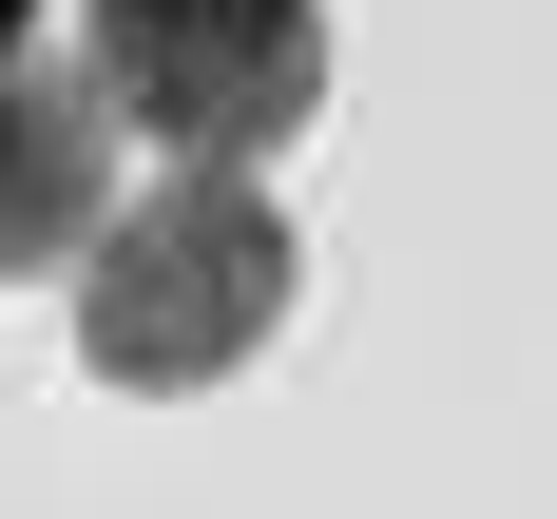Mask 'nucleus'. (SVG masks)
Masks as SVG:
<instances>
[{
    "label": "nucleus",
    "instance_id": "nucleus-1",
    "mask_svg": "<svg viewBox=\"0 0 557 519\" xmlns=\"http://www.w3.org/2000/svg\"><path fill=\"white\" fill-rule=\"evenodd\" d=\"M288 288H308V250H288L270 173L173 155V193H135V212L77 250V366L135 385V404H193V385H231V366L288 328Z\"/></svg>",
    "mask_w": 557,
    "mask_h": 519
},
{
    "label": "nucleus",
    "instance_id": "nucleus-2",
    "mask_svg": "<svg viewBox=\"0 0 557 519\" xmlns=\"http://www.w3.org/2000/svg\"><path fill=\"white\" fill-rule=\"evenodd\" d=\"M77 58L154 155H212V173H270L327 115V0H97Z\"/></svg>",
    "mask_w": 557,
    "mask_h": 519
},
{
    "label": "nucleus",
    "instance_id": "nucleus-3",
    "mask_svg": "<svg viewBox=\"0 0 557 519\" xmlns=\"http://www.w3.org/2000/svg\"><path fill=\"white\" fill-rule=\"evenodd\" d=\"M115 135L135 115L97 97V58L0 39V270H77L115 231Z\"/></svg>",
    "mask_w": 557,
    "mask_h": 519
},
{
    "label": "nucleus",
    "instance_id": "nucleus-4",
    "mask_svg": "<svg viewBox=\"0 0 557 519\" xmlns=\"http://www.w3.org/2000/svg\"><path fill=\"white\" fill-rule=\"evenodd\" d=\"M0 39H39V0H0Z\"/></svg>",
    "mask_w": 557,
    "mask_h": 519
}]
</instances>
